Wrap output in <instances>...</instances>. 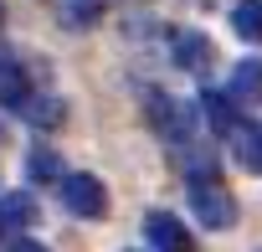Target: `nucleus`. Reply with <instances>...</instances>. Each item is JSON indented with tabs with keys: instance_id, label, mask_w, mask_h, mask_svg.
Segmentation results:
<instances>
[{
	"instance_id": "10",
	"label": "nucleus",
	"mask_w": 262,
	"mask_h": 252,
	"mask_svg": "<svg viewBox=\"0 0 262 252\" xmlns=\"http://www.w3.org/2000/svg\"><path fill=\"white\" fill-rule=\"evenodd\" d=\"M231 26L247 41H262V0H236L231 6Z\"/></svg>"
},
{
	"instance_id": "1",
	"label": "nucleus",
	"mask_w": 262,
	"mask_h": 252,
	"mask_svg": "<svg viewBox=\"0 0 262 252\" xmlns=\"http://www.w3.org/2000/svg\"><path fill=\"white\" fill-rule=\"evenodd\" d=\"M190 211L206 232H226L236 226V196L221 180H190Z\"/></svg>"
},
{
	"instance_id": "7",
	"label": "nucleus",
	"mask_w": 262,
	"mask_h": 252,
	"mask_svg": "<svg viewBox=\"0 0 262 252\" xmlns=\"http://www.w3.org/2000/svg\"><path fill=\"white\" fill-rule=\"evenodd\" d=\"M195 108H201V118H206V129H216V134H231V129H236V98H231L226 88H221V93L206 88Z\"/></svg>"
},
{
	"instance_id": "3",
	"label": "nucleus",
	"mask_w": 262,
	"mask_h": 252,
	"mask_svg": "<svg viewBox=\"0 0 262 252\" xmlns=\"http://www.w3.org/2000/svg\"><path fill=\"white\" fill-rule=\"evenodd\" d=\"M144 237H149L155 252H195L190 232H185L180 216H170V211H149V216H144Z\"/></svg>"
},
{
	"instance_id": "2",
	"label": "nucleus",
	"mask_w": 262,
	"mask_h": 252,
	"mask_svg": "<svg viewBox=\"0 0 262 252\" xmlns=\"http://www.w3.org/2000/svg\"><path fill=\"white\" fill-rule=\"evenodd\" d=\"M62 206L82 221H98V216H108V191L98 175L77 170V175H62Z\"/></svg>"
},
{
	"instance_id": "4",
	"label": "nucleus",
	"mask_w": 262,
	"mask_h": 252,
	"mask_svg": "<svg viewBox=\"0 0 262 252\" xmlns=\"http://www.w3.org/2000/svg\"><path fill=\"white\" fill-rule=\"evenodd\" d=\"M226 139H231V160L247 175H262V123L257 118H236V129Z\"/></svg>"
},
{
	"instance_id": "11",
	"label": "nucleus",
	"mask_w": 262,
	"mask_h": 252,
	"mask_svg": "<svg viewBox=\"0 0 262 252\" xmlns=\"http://www.w3.org/2000/svg\"><path fill=\"white\" fill-rule=\"evenodd\" d=\"M26 175L41 180V185H47V180H62V160H57V150H31V155H26Z\"/></svg>"
},
{
	"instance_id": "12",
	"label": "nucleus",
	"mask_w": 262,
	"mask_h": 252,
	"mask_svg": "<svg viewBox=\"0 0 262 252\" xmlns=\"http://www.w3.org/2000/svg\"><path fill=\"white\" fill-rule=\"evenodd\" d=\"M6 252H47V247H41V242H31V237H11V247H6Z\"/></svg>"
},
{
	"instance_id": "5",
	"label": "nucleus",
	"mask_w": 262,
	"mask_h": 252,
	"mask_svg": "<svg viewBox=\"0 0 262 252\" xmlns=\"http://www.w3.org/2000/svg\"><path fill=\"white\" fill-rule=\"evenodd\" d=\"M170 47H175V67H185V72H195V77H201V72L211 67V57H216V47H211L206 31H175Z\"/></svg>"
},
{
	"instance_id": "6",
	"label": "nucleus",
	"mask_w": 262,
	"mask_h": 252,
	"mask_svg": "<svg viewBox=\"0 0 262 252\" xmlns=\"http://www.w3.org/2000/svg\"><path fill=\"white\" fill-rule=\"evenodd\" d=\"M36 221V201L26 191H0V237H16Z\"/></svg>"
},
{
	"instance_id": "9",
	"label": "nucleus",
	"mask_w": 262,
	"mask_h": 252,
	"mask_svg": "<svg viewBox=\"0 0 262 252\" xmlns=\"http://www.w3.org/2000/svg\"><path fill=\"white\" fill-rule=\"evenodd\" d=\"M16 113H21L26 123H36V129H57V123L67 118V103H62L57 93H31V98H26Z\"/></svg>"
},
{
	"instance_id": "8",
	"label": "nucleus",
	"mask_w": 262,
	"mask_h": 252,
	"mask_svg": "<svg viewBox=\"0 0 262 252\" xmlns=\"http://www.w3.org/2000/svg\"><path fill=\"white\" fill-rule=\"evenodd\" d=\"M226 93L236 98V108H257L262 103V62H236Z\"/></svg>"
}]
</instances>
